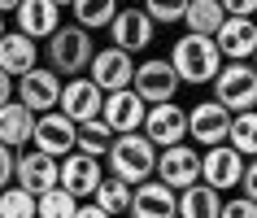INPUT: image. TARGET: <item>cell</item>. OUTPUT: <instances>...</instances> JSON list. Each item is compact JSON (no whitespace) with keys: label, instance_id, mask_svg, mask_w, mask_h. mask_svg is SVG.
<instances>
[{"label":"cell","instance_id":"obj_1","mask_svg":"<svg viewBox=\"0 0 257 218\" xmlns=\"http://www.w3.org/2000/svg\"><path fill=\"white\" fill-rule=\"evenodd\" d=\"M100 162H109V175L126 179L136 188V183L153 179V170H157V144L144 131H122V136L109 140V149H105Z\"/></svg>","mask_w":257,"mask_h":218},{"label":"cell","instance_id":"obj_2","mask_svg":"<svg viewBox=\"0 0 257 218\" xmlns=\"http://www.w3.org/2000/svg\"><path fill=\"white\" fill-rule=\"evenodd\" d=\"M170 66H175L179 83L201 87V83H209V79L218 74V66H222V53H218L214 35H196V31H188V35H179L175 48H170Z\"/></svg>","mask_w":257,"mask_h":218},{"label":"cell","instance_id":"obj_3","mask_svg":"<svg viewBox=\"0 0 257 218\" xmlns=\"http://www.w3.org/2000/svg\"><path fill=\"white\" fill-rule=\"evenodd\" d=\"M48 66L61 74V79H70V74H83L87 70V61H92V53H96V40H92V31H83L79 22H61V27L48 35Z\"/></svg>","mask_w":257,"mask_h":218},{"label":"cell","instance_id":"obj_4","mask_svg":"<svg viewBox=\"0 0 257 218\" xmlns=\"http://www.w3.org/2000/svg\"><path fill=\"white\" fill-rule=\"evenodd\" d=\"M214 100L231 114L240 109H257V70L253 61H222L214 79Z\"/></svg>","mask_w":257,"mask_h":218},{"label":"cell","instance_id":"obj_5","mask_svg":"<svg viewBox=\"0 0 257 218\" xmlns=\"http://www.w3.org/2000/svg\"><path fill=\"white\" fill-rule=\"evenodd\" d=\"M183 87L170 66V57H149V61H140L136 74H131V92L144 100V105H162V100H175V92Z\"/></svg>","mask_w":257,"mask_h":218},{"label":"cell","instance_id":"obj_6","mask_svg":"<svg viewBox=\"0 0 257 218\" xmlns=\"http://www.w3.org/2000/svg\"><path fill=\"white\" fill-rule=\"evenodd\" d=\"M14 100H22L31 114L57 109V100H61V74L53 66H31L27 74L14 79Z\"/></svg>","mask_w":257,"mask_h":218},{"label":"cell","instance_id":"obj_7","mask_svg":"<svg viewBox=\"0 0 257 218\" xmlns=\"http://www.w3.org/2000/svg\"><path fill=\"white\" fill-rule=\"evenodd\" d=\"M153 175L162 179L166 188H188V183H196L201 179V149H192L188 140H179V144H166V149H157V170Z\"/></svg>","mask_w":257,"mask_h":218},{"label":"cell","instance_id":"obj_8","mask_svg":"<svg viewBox=\"0 0 257 218\" xmlns=\"http://www.w3.org/2000/svg\"><path fill=\"white\" fill-rule=\"evenodd\" d=\"M244 162L248 157H240L227 140L222 144H209L201 153V183H209L214 192H235L240 188V175H244Z\"/></svg>","mask_w":257,"mask_h":218},{"label":"cell","instance_id":"obj_9","mask_svg":"<svg viewBox=\"0 0 257 218\" xmlns=\"http://www.w3.org/2000/svg\"><path fill=\"white\" fill-rule=\"evenodd\" d=\"M131 74H136V57L109 44V48H96L92 61H87V79L100 87V92H118V87H131Z\"/></svg>","mask_w":257,"mask_h":218},{"label":"cell","instance_id":"obj_10","mask_svg":"<svg viewBox=\"0 0 257 218\" xmlns=\"http://www.w3.org/2000/svg\"><path fill=\"white\" fill-rule=\"evenodd\" d=\"M74 136H79V123H70L61 109H44L35 114V127H31V149L48 153V157H66L74 149Z\"/></svg>","mask_w":257,"mask_h":218},{"label":"cell","instance_id":"obj_11","mask_svg":"<svg viewBox=\"0 0 257 218\" xmlns=\"http://www.w3.org/2000/svg\"><path fill=\"white\" fill-rule=\"evenodd\" d=\"M105 31H109V40L118 44V48H126V53L136 57V53H144V48L153 44L157 22L144 14V5H126V9H118V14H113V22H109Z\"/></svg>","mask_w":257,"mask_h":218},{"label":"cell","instance_id":"obj_12","mask_svg":"<svg viewBox=\"0 0 257 218\" xmlns=\"http://www.w3.org/2000/svg\"><path fill=\"white\" fill-rule=\"evenodd\" d=\"M144 136L166 149V144H179V140H188V109L175 105V100H162V105H149L144 109V127H140Z\"/></svg>","mask_w":257,"mask_h":218},{"label":"cell","instance_id":"obj_13","mask_svg":"<svg viewBox=\"0 0 257 218\" xmlns=\"http://www.w3.org/2000/svg\"><path fill=\"white\" fill-rule=\"evenodd\" d=\"M57 179H61V157H48L40 149H27L14 157V183H22L27 192H48L57 188Z\"/></svg>","mask_w":257,"mask_h":218},{"label":"cell","instance_id":"obj_14","mask_svg":"<svg viewBox=\"0 0 257 218\" xmlns=\"http://www.w3.org/2000/svg\"><path fill=\"white\" fill-rule=\"evenodd\" d=\"M131 218H179V192L166 188L162 179H144L131 188V205H126Z\"/></svg>","mask_w":257,"mask_h":218},{"label":"cell","instance_id":"obj_15","mask_svg":"<svg viewBox=\"0 0 257 218\" xmlns=\"http://www.w3.org/2000/svg\"><path fill=\"white\" fill-rule=\"evenodd\" d=\"M231 127V109H222L209 96V100H196L188 109V136L196 140V149H209V144H222Z\"/></svg>","mask_w":257,"mask_h":218},{"label":"cell","instance_id":"obj_16","mask_svg":"<svg viewBox=\"0 0 257 218\" xmlns=\"http://www.w3.org/2000/svg\"><path fill=\"white\" fill-rule=\"evenodd\" d=\"M100 100H105V92H100L92 79L70 74V79L61 83V100H57V109L66 114L70 123H87V118H100Z\"/></svg>","mask_w":257,"mask_h":218},{"label":"cell","instance_id":"obj_17","mask_svg":"<svg viewBox=\"0 0 257 218\" xmlns=\"http://www.w3.org/2000/svg\"><path fill=\"white\" fill-rule=\"evenodd\" d=\"M144 100H140L131 87H118V92H105V100H100V123L113 131V136H122V131H140L144 127Z\"/></svg>","mask_w":257,"mask_h":218},{"label":"cell","instance_id":"obj_18","mask_svg":"<svg viewBox=\"0 0 257 218\" xmlns=\"http://www.w3.org/2000/svg\"><path fill=\"white\" fill-rule=\"evenodd\" d=\"M105 179V170H100V157H92V153H79V149H70L66 157H61V188L70 192V196H92L96 183Z\"/></svg>","mask_w":257,"mask_h":218},{"label":"cell","instance_id":"obj_19","mask_svg":"<svg viewBox=\"0 0 257 218\" xmlns=\"http://www.w3.org/2000/svg\"><path fill=\"white\" fill-rule=\"evenodd\" d=\"M214 44L222 61H248L257 48V18H222V27L214 31Z\"/></svg>","mask_w":257,"mask_h":218},{"label":"cell","instance_id":"obj_20","mask_svg":"<svg viewBox=\"0 0 257 218\" xmlns=\"http://www.w3.org/2000/svg\"><path fill=\"white\" fill-rule=\"evenodd\" d=\"M14 18H18V31H22V35L48 40V35L61 27V5H53V0H22L14 9Z\"/></svg>","mask_w":257,"mask_h":218},{"label":"cell","instance_id":"obj_21","mask_svg":"<svg viewBox=\"0 0 257 218\" xmlns=\"http://www.w3.org/2000/svg\"><path fill=\"white\" fill-rule=\"evenodd\" d=\"M31 66H40V40H31L22 31H5L0 35V70L5 74H27Z\"/></svg>","mask_w":257,"mask_h":218},{"label":"cell","instance_id":"obj_22","mask_svg":"<svg viewBox=\"0 0 257 218\" xmlns=\"http://www.w3.org/2000/svg\"><path fill=\"white\" fill-rule=\"evenodd\" d=\"M31 127H35V114H31L22 100H5L0 105V144L9 149H27L31 144Z\"/></svg>","mask_w":257,"mask_h":218},{"label":"cell","instance_id":"obj_23","mask_svg":"<svg viewBox=\"0 0 257 218\" xmlns=\"http://www.w3.org/2000/svg\"><path fill=\"white\" fill-rule=\"evenodd\" d=\"M222 209V192H214L209 183H188L179 188V218H218Z\"/></svg>","mask_w":257,"mask_h":218},{"label":"cell","instance_id":"obj_24","mask_svg":"<svg viewBox=\"0 0 257 218\" xmlns=\"http://www.w3.org/2000/svg\"><path fill=\"white\" fill-rule=\"evenodd\" d=\"M92 201L100 205L109 218H122V214H126V205H131V183H126V179H118V175H105L100 183H96Z\"/></svg>","mask_w":257,"mask_h":218},{"label":"cell","instance_id":"obj_25","mask_svg":"<svg viewBox=\"0 0 257 218\" xmlns=\"http://www.w3.org/2000/svg\"><path fill=\"white\" fill-rule=\"evenodd\" d=\"M227 144L240 153V157H257V109H240V114H231Z\"/></svg>","mask_w":257,"mask_h":218},{"label":"cell","instance_id":"obj_26","mask_svg":"<svg viewBox=\"0 0 257 218\" xmlns=\"http://www.w3.org/2000/svg\"><path fill=\"white\" fill-rule=\"evenodd\" d=\"M222 5L218 0H188V9H183V27L196 31V35H214L222 27Z\"/></svg>","mask_w":257,"mask_h":218},{"label":"cell","instance_id":"obj_27","mask_svg":"<svg viewBox=\"0 0 257 218\" xmlns=\"http://www.w3.org/2000/svg\"><path fill=\"white\" fill-rule=\"evenodd\" d=\"M70 14H74V22L83 31H105L113 22V14H118V0H74Z\"/></svg>","mask_w":257,"mask_h":218},{"label":"cell","instance_id":"obj_28","mask_svg":"<svg viewBox=\"0 0 257 218\" xmlns=\"http://www.w3.org/2000/svg\"><path fill=\"white\" fill-rule=\"evenodd\" d=\"M74 209H79V196H70L61 183L35 196V218H74Z\"/></svg>","mask_w":257,"mask_h":218},{"label":"cell","instance_id":"obj_29","mask_svg":"<svg viewBox=\"0 0 257 218\" xmlns=\"http://www.w3.org/2000/svg\"><path fill=\"white\" fill-rule=\"evenodd\" d=\"M109 140H113V131H109L100 118H87V123H79V136H74V149L79 153H92V157H105Z\"/></svg>","mask_w":257,"mask_h":218},{"label":"cell","instance_id":"obj_30","mask_svg":"<svg viewBox=\"0 0 257 218\" xmlns=\"http://www.w3.org/2000/svg\"><path fill=\"white\" fill-rule=\"evenodd\" d=\"M0 218H35V192H27L22 183L0 188Z\"/></svg>","mask_w":257,"mask_h":218},{"label":"cell","instance_id":"obj_31","mask_svg":"<svg viewBox=\"0 0 257 218\" xmlns=\"http://www.w3.org/2000/svg\"><path fill=\"white\" fill-rule=\"evenodd\" d=\"M183 9H188V0H144V14H149L157 27H175V22H183Z\"/></svg>","mask_w":257,"mask_h":218},{"label":"cell","instance_id":"obj_32","mask_svg":"<svg viewBox=\"0 0 257 218\" xmlns=\"http://www.w3.org/2000/svg\"><path fill=\"white\" fill-rule=\"evenodd\" d=\"M218 218H257V201H248V196H231V201H222V209H218Z\"/></svg>","mask_w":257,"mask_h":218},{"label":"cell","instance_id":"obj_33","mask_svg":"<svg viewBox=\"0 0 257 218\" xmlns=\"http://www.w3.org/2000/svg\"><path fill=\"white\" fill-rule=\"evenodd\" d=\"M227 18H257V0H218Z\"/></svg>","mask_w":257,"mask_h":218},{"label":"cell","instance_id":"obj_34","mask_svg":"<svg viewBox=\"0 0 257 218\" xmlns=\"http://www.w3.org/2000/svg\"><path fill=\"white\" fill-rule=\"evenodd\" d=\"M240 188H244V196H248V201H257V157H248V162H244Z\"/></svg>","mask_w":257,"mask_h":218},{"label":"cell","instance_id":"obj_35","mask_svg":"<svg viewBox=\"0 0 257 218\" xmlns=\"http://www.w3.org/2000/svg\"><path fill=\"white\" fill-rule=\"evenodd\" d=\"M14 157H18V153L9 149V144H0V188L14 183Z\"/></svg>","mask_w":257,"mask_h":218},{"label":"cell","instance_id":"obj_36","mask_svg":"<svg viewBox=\"0 0 257 218\" xmlns=\"http://www.w3.org/2000/svg\"><path fill=\"white\" fill-rule=\"evenodd\" d=\"M74 218H109V214H105L96 201H87V205H79V209H74Z\"/></svg>","mask_w":257,"mask_h":218},{"label":"cell","instance_id":"obj_37","mask_svg":"<svg viewBox=\"0 0 257 218\" xmlns=\"http://www.w3.org/2000/svg\"><path fill=\"white\" fill-rule=\"evenodd\" d=\"M5 100H14V74L0 70V105H5Z\"/></svg>","mask_w":257,"mask_h":218},{"label":"cell","instance_id":"obj_38","mask_svg":"<svg viewBox=\"0 0 257 218\" xmlns=\"http://www.w3.org/2000/svg\"><path fill=\"white\" fill-rule=\"evenodd\" d=\"M18 5H22V0H0V14H14Z\"/></svg>","mask_w":257,"mask_h":218},{"label":"cell","instance_id":"obj_39","mask_svg":"<svg viewBox=\"0 0 257 218\" xmlns=\"http://www.w3.org/2000/svg\"><path fill=\"white\" fill-rule=\"evenodd\" d=\"M53 5H61V9H70V5H74V0H53Z\"/></svg>","mask_w":257,"mask_h":218},{"label":"cell","instance_id":"obj_40","mask_svg":"<svg viewBox=\"0 0 257 218\" xmlns=\"http://www.w3.org/2000/svg\"><path fill=\"white\" fill-rule=\"evenodd\" d=\"M248 61H253V70H257V48H253V57H248Z\"/></svg>","mask_w":257,"mask_h":218},{"label":"cell","instance_id":"obj_41","mask_svg":"<svg viewBox=\"0 0 257 218\" xmlns=\"http://www.w3.org/2000/svg\"><path fill=\"white\" fill-rule=\"evenodd\" d=\"M0 35H5V14H0Z\"/></svg>","mask_w":257,"mask_h":218},{"label":"cell","instance_id":"obj_42","mask_svg":"<svg viewBox=\"0 0 257 218\" xmlns=\"http://www.w3.org/2000/svg\"><path fill=\"white\" fill-rule=\"evenodd\" d=\"M126 5H136V0H126Z\"/></svg>","mask_w":257,"mask_h":218}]
</instances>
